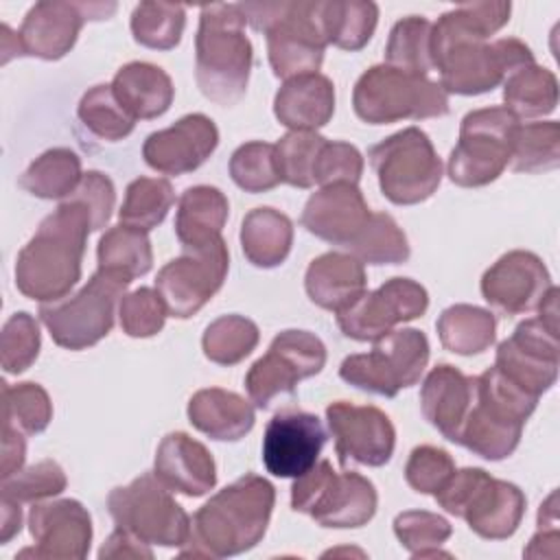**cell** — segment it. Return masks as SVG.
Listing matches in <instances>:
<instances>
[{
    "mask_svg": "<svg viewBox=\"0 0 560 560\" xmlns=\"http://www.w3.org/2000/svg\"><path fill=\"white\" fill-rule=\"evenodd\" d=\"M81 158L68 147H52L20 175V186L39 199H66L81 182Z\"/></svg>",
    "mask_w": 560,
    "mask_h": 560,
    "instance_id": "74e56055",
    "label": "cell"
},
{
    "mask_svg": "<svg viewBox=\"0 0 560 560\" xmlns=\"http://www.w3.org/2000/svg\"><path fill=\"white\" fill-rule=\"evenodd\" d=\"M68 477L55 459H42L28 468H20L11 477L2 479L0 497L15 503H37L42 499L57 497L66 490Z\"/></svg>",
    "mask_w": 560,
    "mask_h": 560,
    "instance_id": "816d5d0a",
    "label": "cell"
},
{
    "mask_svg": "<svg viewBox=\"0 0 560 560\" xmlns=\"http://www.w3.org/2000/svg\"><path fill=\"white\" fill-rule=\"evenodd\" d=\"M42 335L35 317L26 311L13 313L0 335V363L7 374H22L39 357Z\"/></svg>",
    "mask_w": 560,
    "mask_h": 560,
    "instance_id": "f5cc1de1",
    "label": "cell"
},
{
    "mask_svg": "<svg viewBox=\"0 0 560 560\" xmlns=\"http://www.w3.org/2000/svg\"><path fill=\"white\" fill-rule=\"evenodd\" d=\"M90 232L92 221L85 208L63 199L20 249L13 271L15 289L42 304L66 298L81 280Z\"/></svg>",
    "mask_w": 560,
    "mask_h": 560,
    "instance_id": "7a4b0ae2",
    "label": "cell"
},
{
    "mask_svg": "<svg viewBox=\"0 0 560 560\" xmlns=\"http://www.w3.org/2000/svg\"><path fill=\"white\" fill-rule=\"evenodd\" d=\"M228 267L230 254L223 238L206 247L184 249L168 260L155 276V291L168 315L177 319L197 315L223 287Z\"/></svg>",
    "mask_w": 560,
    "mask_h": 560,
    "instance_id": "2e32d148",
    "label": "cell"
},
{
    "mask_svg": "<svg viewBox=\"0 0 560 560\" xmlns=\"http://www.w3.org/2000/svg\"><path fill=\"white\" fill-rule=\"evenodd\" d=\"M512 13V4L505 0H481L464 2L438 18L431 26V59L433 68L438 57L466 42H486L490 35L501 31Z\"/></svg>",
    "mask_w": 560,
    "mask_h": 560,
    "instance_id": "4dcf8cb0",
    "label": "cell"
},
{
    "mask_svg": "<svg viewBox=\"0 0 560 560\" xmlns=\"http://www.w3.org/2000/svg\"><path fill=\"white\" fill-rule=\"evenodd\" d=\"M219 129L206 114H186L166 129L153 131L142 144L144 162L164 175L197 171L217 149Z\"/></svg>",
    "mask_w": 560,
    "mask_h": 560,
    "instance_id": "cb8c5ba5",
    "label": "cell"
},
{
    "mask_svg": "<svg viewBox=\"0 0 560 560\" xmlns=\"http://www.w3.org/2000/svg\"><path fill=\"white\" fill-rule=\"evenodd\" d=\"M348 249L363 265H402L411 254L407 234L387 212H372L363 232Z\"/></svg>",
    "mask_w": 560,
    "mask_h": 560,
    "instance_id": "f6af8a7d",
    "label": "cell"
},
{
    "mask_svg": "<svg viewBox=\"0 0 560 560\" xmlns=\"http://www.w3.org/2000/svg\"><path fill=\"white\" fill-rule=\"evenodd\" d=\"M518 125L521 120L505 107L468 112L459 125V140L448 155V179L462 188L494 182L510 164Z\"/></svg>",
    "mask_w": 560,
    "mask_h": 560,
    "instance_id": "8fae6325",
    "label": "cell"
},
{
    "mask_svg": "<svg viewBox=\"0 0 560 560\" xmlns=\"http://www.w3.org/2000/svg\"><path fill=\"white\" fill-rule=\"evenodd\" d=\"M503 103L518 120L549 116L558 107V79L549 68L525 66L505 79Z\"/></svg>",
    "mask_w": 560,
    "mask_h": 560,
    "instance_id": "f35d334b",
    "label": "cell"
},
{
    "mask_svg": "<svg viewBox=\"0 0 560 560\" xmlns=\"http://www.w3.org/2000/svg\"><path fill=\"white\" fill-rule=\"evenodd\" d=\"M166 306L155 289L140 287L122 295L118 304V319L125 335L147 339L158 335L166 322Z\"/></svg>",
    "mask_w": 560,
    "mask_h": 560,
    "instance_id": "db71d44e",
    "label": "cell"
},
{
    "mask_svg": "<svg viewBox=\"0 0 560 560\" xmlns=\"http://www.w3.org/2000/svg\"><path fill=\"white\" fill-rule=\"evenodd\" d=\"M260 330L245 315H221L210 322L201 337V348L208 361L217 365H236L254 352Z\"/></svg>",
    "mask_w": 560,
    "mask_h": 560,
    "instance_id": "b9f144b4",
    "label": "cell"
},
{
    "mask_svg": "<svg viewBox=\"0 0 560 560\" xmlns=\"http://www.w3.org/2000/svg\"><path fill=\"white\" fill-rule=\"evenodd\" d=\"M472 400L475 376H466L451 363L435 365L420 387V409L424 420L453 444H457Z\"/></svg>",
    "mask_w": 560,
    "mask_h": 560,
    "instance_id": "4316f807",
    "label": "cell"
},
{
    "mask_svg": "<svg viewBox=\"0 0 560 560\" xmlns=\"http://www.w3.org/2000/svg\"><path fill=\"white\" fill-rule=\"evenodd\" d=\"M98 558H153V551L149 549L147 542L133 538L131 534L122 532V529H114L109 534V538L103 542V547L98 549Z\"/></svg>",
    "mask_w": 560,
    "mask_h": 560,
    "instance_id": "680465c9",
    "label": "cell"
},
{
    "mask_svg": "<svg viewBox=\"0 0 560 560\" xmlns=\"http://www.w3.org/2000/svg\"><path fill=\"white\" fill-rule=\"evenodd\" d=\"M155 477L184 497H203L217 486V464L212 453L184 431L162 438L153 462Z\"/></svg>",
    "mask_w": 560,
    "mask_h": 560,
    "instance_id": "484cf974",
    "label": "cell"
},
{
    "mask_svg": "<svg viewBox=\"0 0 560 560\" xmlns=\"http://www.w3.org/2000/svg\"><path fill=\"white\" fill-rule=\"evenodd\" d=\"M494 368L523 392L540 398L558 378V328L540 317L521 322L497 348Z\"/></svg>",
    "mask_w": 560,
    "mask_h": 560,
    "instance_id": "d6986e66",
    "label": "cell"
},
{
    "mask_svg": "<svg viewBox=\"0 0 560 560\" xmlns=\"http://www.w3.org/2000/svg\"><path fill=\"white\" fill-rule=\"evenodd\" d=\"M107 510L116 527L147 545L182 547L190 532V516L155 477L142 472L107 494Z\"/></svg>",
    "mask_w": 560,
    "mask_h": 560,
    "instance_id": "7c38bea8",
    "label": "cell"
},
{
    "mask_svg": "<svg viewBox=\"0 0 560 560\" xmlns=\"http://www.w3.org/2000/svg\"><path fill=\"white\" fill-rule=\"evenodd\" d=\"M394 534L411 558H435L451 553L442 551V545L451 538V523L429 510H405L394 518Z\"/></svg>",
    "mask_w": 560,
    "mask_h": 560,
    "instance_id": "7dc6e473",
    "label": "cell"
},
{
    "mask_svg": "<svg viewBox=\"0 0 560 560\" xmlns=\"http://www.w3.org/2000/svg\"><path fill=\"white\" fill-rule=\"evenodd\" d=\"M335 114V85L322 72L287 79L273 96V116L291 131H315Z\"/></svg>",
    "mask_w": 560,
    "mask_h": 560,
    "instance_id": "f1b7e54d",
    "label": "cell"
},
{
    "mask_svg": "<svg viewBox=\"0 0 560 560\" xmlns=\"http://www.w3.org/2000/svg\"><path fill=\"white\" fill-rule=\"evenodd\" d=\"M319 24L326 44L357 52L376 31L378 4L370 0H319Z\"/></svg>",
    "mask_w": 560,
    "mask_h": 560,
    "instance_id": "e575fe53",
    "label": "cell"
},
{
    "mask_svg": "<svg viewBox=\"0 0 560 560\" xmlns=\"http://www.w3.org/2000/svg\"><path fill=\"white\" fill-rule=\"evenodd\" d=\"M433 497L444 512L464 518L470 532L486 540L510 538L518 529L527 503L516 483L497 479L477 466L455 470Z\"/></svg>",
    "mask_w": 560,
    "mask_h": 560,
    "instance_id": "8992f818",
    "label": "cell"
},
{
    "mask_svg": "<svg viewBox=\"0 0 560 560\" xmlns=\"http://www.w3.org/2000/svg\"><path fill=\"white\" fill-rule=\"evenodd\" d=\"M186 26V9L173 2H140L131 11L133 39L153 50H171L179 44Z\"/></svg>",
    "mask_w": 560,
    "mask_h": 560,
    "instance_id": "bcb514c9",
    "label": "cell"
},
{
    "mask_svg": "<svg viewBox=\"0 0 560 560\" xmlns=\"http://www.w3.org/2000/svg\"><path fill=\"white\" fill-rule=\"evenodd\" d=\"M326 365L324 341L308 330L289 328L278 332L269 350L252 363L245 389L258 409H269L280 396H295L300 381L315 376Z\"/></svg>",
    "mask_w": 560,
    "mask_h": 560,
    "instance_id": "5bb4252c",
    "label": "cell"
},
{
    "mask_svg": "<svg viewBox=\"0 0 560 560\" xmlns=\"http://www.w3.org/2000/svg\"><path fill=\"white\" fill-rule=\"evenodd\" d=\"M512 171L547 173L560 166V125L556 120L521 122L512 142Z\"/></svg>",
    "mask_w": 560,
    "mask_h": 560,
    "instance_id": "ee69618b",
    "label": "cell"
},
{
    "mask_svg": "<svg viewBox=\"0 0 560 560\" xmlns=\"http://www.w3.org/2000/svg\"><path fill=\"white\" fill-rule=\"evenodd\" d=\"M429 354V339L422 330L400 328L376 339L370 352L346 357L339 376L361 392L394 398L420 381Z\"/></svg>",
    "mask_w": 560,
    "mask_h": 560,
    "instance_id": "4fadbf2b",
    "label": "cell"
},
{
    "mask_svg": "<svg viewBox=\"0 0 560 560\" xmlns=\"http://www.w3.org/2000/svg\"><path fill=\"white\" fill-rule=\"evenodd\" d=\"M96 260L98 269L131 282L133 278L149 273L153 267L151 241L147 232L118 223L98 238Z\"/></svg>",
    "mask_w": 560,
    "mask_h": 560,
    "instance_id": "8d00e7d4",
    "label": "cell"
},
{
    "mask_svg": "<svg viewBox=\"0 0 560 560\" xmlns=\"http://www.w3.org/2000/svg\"><path fill=\"white\" fill-rule=\"evenodd\" d=\"M365 287L368 276L363 262L343 252H326L313 258L304 273L308 300L332 313H341L354 304L365 293Z\"/></svg>",
    "mask_w": 560,
    "mask_h": 560,
    "instance_id": "83f0119b",
    "label": "cell"
},
{
    "mask_svg": "<svg viewBox=\"0 0 560 560\" xmlns=\"http://www.w3.org/2000/svg\"><path fill=\"white\" fill-rule=\"evenodd\" d=\"M118 103L138 120H151L168 112L175 88L171 77L155 63L129 61L112 79Z\"/></svg>",
    "mask_w": 560,
    "mask_h": 560,
    "instance_id": "1f68e13d",
    "label": "cell"
},
{
    "mask_svg": "<svg viewBox=\"0 0 560 560\" xmlns=\"http://www.w3.org/2000/svg\"><path fill=\"white\" fill-rule=\"evenodd\" d=\"M77 118L92 138L103 142H118L136 127V118L118 103L112 83L90 88L79 101Z\"/></svg>",
    "mask_w": 560,
    "mask_h": 560,
    "instance_id": "ab89813d",
    "label": "cell"
},
{
    "mask_svg": "<svg viewBox=\"0 0 560 560\" xmlns=\"http://www.w3.org/2000/svg\"><path fill=\"white\" fill-rule=\"evenodd\" d=\"M435 330L448 352L472 357L494 343L497 317L475 304H453L440 313Z\"/></svg>",
    "mask_w": 560,
    "mask_h": 560,
    "instance_id": "d590c367",
    "label": "cell"
},
{
    "mask_svg": "<svg viewBox=\"0 0 560 560\" xmlns=\"http://www.w3.org/2000/svg\"><path fill=\"white\" fill-rule=\"evenodd\" d=\"M129 282L96 269L72 295L39 306V319L50 339L66 350H85L109 335L116 304H120Z\"/></svg>",
    "mask_w": 560,
    "mask_h": 560,
    "instance_id": "9c48e42d",
    "label": "cell"
},
{
    "mask_svg": "<svg viewBox=\"0 0 560 560\" xmlns=\"http://www.w3.org/2000/svg\"><path fill=\"white\" fill-rule=\"evenodd\" d=\"M173 201L175 192L168 179L136 177L125 190V201L118 210V219L122 225L151 232L166 219Z\"/></svg>",
    "mask_w": 560,
    "mask_h": 560,
    "instance_id": "7bdbcfd3",
    "label": "cell"
},
{
    "mask_svg": "<svg viewBox=\"0 0 560 560\" xmlns=\"http://www.w3.org/2000/svg\"><path fill=\"white\" fill-rule=\"evenodd\" d=\"M245 24L238 4L201 7L195 37V81L199 92L221 107L236 105L247 92L254 48Z\"/></svg>",
    "mask_w": 560,
    "mask_h": 560,
    "instance_id": "3957f363",
    "label": "cell"
},
{
    "mask_svg": "<svg viewBox=\"0 0 560 560\" xmlns=\"http://www.w3.org/2000/svg\"><path fill=\"white\" fill-rule=\"evenodd\" d=\"M276 488L256 472H245L212 494L190 521L182 556L230 558L254 549L271 521Z\"/></svg>",
    "mask_w": 560,
    "mask_h": 560,
    "instance_id": "6da1fadb",
    "label": "cell"
},
{
    "mask_svg": "<svg viewBox=\"0 0 560 560\" xmlns=\"http://www.w3.org/2000/svg\"><path fill=\"white\" fill-rule=\"evenodd\" d=\"M66 199L85 208V212L90 214V221H92V232L103 230L107 225L114 203H116L114 182L101 171H88V173H83L77 190Z\"/></svg>",
    "mask_w": 560,
    "mask_h": 560,
    "instance_id": "6f0895ef",
    "label": "cell"
},
{
    "mask_svg": "<svg viewBox=\"0 0 560 560\" xmlns=\"http://www.w3.org/2000/svg\"><path fill=\"white\" fill-rule=\"evenodd\" d=\"M370 214L359 184H330L306 199L300 223L313 236L348 249L363 232Z\"/></svg>",
    "mask_w": 560,
    "mask_h": 560,
    "instance_id": "d4e9b609",
    "label": "cell"
},
{
    "mask_svg": "<svg viewBox=\"0 0 560 560\" xmlns=\"http://www.w3.org/2000/svg\"><path fill=\"white\" fill-rule=\"evenodd\" d=\"M431 26L433 24L424 15H407L398 20L385 44V66L427 77V72L433 70Z\"/></svg>",
    "mask_w": 560,
    "mask_h": 560,
    "instance_id": "60d3db41",
    "label": "cell"
},
{
    "mask_svg": "<svg viewBox=\"0 0 560 560\" xmlns=\"http://www.w3.org/2000/svg\"><path fill=\"white\" fill-rule=\"evenodd\" d=\"M455 472V462L448 451L420 444L409 453L405 464V481L418 494H435Z\"/></svg>",
    "mask_w": 560,
    "mask_h": 560,
    "instance_id": "11a10c76",
    "label": "cell"
},
{
    "mask_svg": "<svg viewBox=\"0 0 560 560\" xmlns=\"http://www.w3.org/2000/svg\"><path fill=\"white\" fill-rule=\"evenodd\" d=\"M429 308L427 289L411 278H389L365 291L354 304L337 313L339 330L354 341H376L398 324L418 319Z\"/></svg>",
    "mask_w": 560,
    "mask_h": 560,
    "instance_id": "e0dca14e",
    "label": "cell"
},
{
    "mask_svg": "<svg viewBox=\"0 0 560 560\" xmlns=\"http://www.w3.org/2000/svg\"><path fill=\"white\" fill-rule=\"evenodd\" d=\"M4 392V424L22 431L24 435H37L46 431L52 420V402L48 392L33 381L2 383Z\"/></svg>",
    "mask_w": 560,
    "mask_h": 560,
    "instance_id": "681fc988",
    "label": "cell"
},
{
    "mask_svg": "<svg viewBox=\"0 0 560 560\" xmlns=\"http://www.w3.org/2000/svg\"><path fill=\"white\" fill-rule=\"evenodd\" d=\"M483 300L503 315H523L540 306L553 287L549 269L534 252L512 249L481 276Z\"/></svg>",
    "mask_w": 560,
    "mask_h": 560,
    "instance_id": "7402d4cb",
    "label": "cell"
},
{
    "mask_svg": "<svg viewBox=\"0 0 560 560\" xmlns=\"http://www.w3.org/2000/svg\"><path fill=\"white\" fill-rule=\"evenodd\" d=\"M230 203L217 186H188L177 201L175 236L184 249L206 247L221 238Z\"/></svg>",
    "mask_w": 560,
    "mask_h": 560,
    "instance_id": "d6a6232c",
    "label": "cell"
},
{
    "mask_svg": "<svg viewBox=\"0 0 560 560\" xmlns=\"http://www.w3.org/2000/svg\"><path fill=\"white\" fill-rule=\"evenodd\" d=\"M532 48L516 37H501L497 42H466L446 48L435 68L440 70V85L446 94L477 96L492 92L505 79L532 66Z\"/></svg>",
    "mask_w": 560,
    "mask_h": 560,
    "instance_id": "9a60e30c",
    "label": "cell"
},
{
    "mask_svg": "<svg viewBox=\"0 0 560 560\" xmlns=\"http://www.w3.org/2000/svg\"><path fill=\"white\" fill-rule=\"evenodd\" d=\"M230 177L245 192H267L282 184L276 144L254 140L234 149L230 158Z\"/></svg>",
    "mask_w": 560,
    "mask_h": 560,
    "instance_id": "c3c4849f",
    "label": "cell"
},
{
    "mask_svg": "<svg viewBox=\"0 0 560 560\" xmlns=\"http://www.w3.org/2000/svg\"><path fill=\"white\" fill-rule=\"evenodd\" d=\"M22 529L20 503L0 497V545H7Z\"/></svg>",
    "mask_w": 560,
    "mask_h": 560,
    "instance_id": "94428289",
    "label": "cell"
},
{
    "mask_svg": "<svg viewBox=\"0 0 560 560\" xmlns=\"http://www.w3.org/2000/svg\"><path fill=\"white\" fill-rule=\"evenodd\" d=\"M328 138L317 131H289L276 144L280 177L293 188L315 186V162Z\"/></svg>",
    "mask_w": 560,
    "mask_h": 560,
    "instance_id": "f907efd6",
    "label": "cell"
},
{
    "mask_svg": "<svg viewBox=\"0 0 560 560\" xmlns=\"http://www.w3.org/2000/svg\"><path fill=\"white\" fill-rule=\"evenodd\" d=\"M0 52H2V63H9L13 57H24L20 48L18 33L9 28V24H0Z\"/></svg>",
    "mask_w": 560,
    "mask_h": 560,
    "instance_id": "6125c7cd",
    "label": "cell"
},
{
    "mask_svg": "<svg viewBox=\"0 0 560 560\" xmlns=\"http://www.w3.org/2000/svg\"><path fill=\"white\" fill-rule=\"evenodd\" d=\"M352 109L368 125L440 118L448 114V94L422 74L378 63L357 79Z\"/></svg>",
    "mask_w": 560,
    "mask_h": 560,
    "instance_id": "52a82bcc",
    "label": "cell"
},
{
    "mask_svg": "<svg viewBox=\"0 0 560 560\" xmlns=\"http://www.w3.org/2000/svg\"><path fill=\"white\" fill-rule=\"evenodd\" d=\"M363 175L361 151L343 140H326L315 162V184H359Z\"/></svg>",
    "mask_w": 560,
    "mask_h": 560,
    "instance_id": "9f6ffc18",
    "label": "cell"
},
{
    "mask_svg": "<svg viewBox=\"0 0 560 560\" xmlns=\"http://www.w3.org/2000/svg\"><path fill=\"white\" fill-rule=\"evenodd\" d=\"M326 440L328 433L315 413L280 409L262 433V464L273 477L295 479L317 464Z\"/></svg>",
    "mask_w": 560,
    "mask_h": 560,
    "instance_id": "44dd1931",
    "label": "cell"
},
{
    "mask_svg": "<svg viewBox=\"0 0 560 560\" xmlns=\"http://www.w3.org/2000/svg\"><path fill=\"white\" fill-rule=\"evenodd\" d=\"M378 505L374 483L350 470L337 472L328 459L317 462L291 486V508L322 527L354 529L368 525Z\"/></svg>",
    "mask_w": 560,
    "mask_h": 560,
    "instance_id": "ba28073f",
    "label": "cell"
},
{
    "mask_svg": "<svg viewBox=\"0 0 560 560\" xmlns=\"http://www.w3.org/2000/svg\"><path fill=\"white\" fill-rule=\"evenodd\" d=\"M24 457H26V440L24 433L7 427L4 424V433H2V459H0V477L7 479L13 472H18L24 466Z\"/></svg>",
    "mask_w": 560,
    "mask_h": 560,
    "instance_id": "91938a15",
    "label": "cell"
},
{
    "mask_svg": "<svg viewBox=\"0 0 560 560\" xmlns=\"http://www.w3.org/2000/svg\"><path fill=\"white\" fill-rule=\"evenodd\" d=\"M241 249L245 258L258 269H273L282 265L293 245L291 219L269 206L249 210L241 223Z\"/></svg>",
    "mask_w": 560,
    "mask_h": 560,
    "instance_id": "836d02e7",
    "label": "cell"
},
{
    "mask_svg": "<svg viewBox=\"0 0 560 560\" xmlns=\"http://www.w3.org/2000/svg\"><path fill=\"white\" fill-rule=\"evenodd\" d=\"M254 31L267 37V57L278 79L317 72L326 39L319 24V0L238 2Z\"/></svg>",
    "mask_w": 560,
    "mask_h": 560,
    "instance_id": "277c9868",
    "label": "cell"
},
{
    "mask_svg": "<svg viewBox=\"0 0 560 560\" xmlns=\"http://www.w3.org/2000/svg\"><path fill=\"white\" fill-rule=\"evenodd\" d=\"M116 11V2H35L18 31L22 55L44 61L66 57L88 20H107Z\"/></svg>",
    "mask_w": 560,
    "mask_h": 560,
    "instance_id": "ac0fdd59",
    "label": "cell"
},
{
    "mask_svg": "<svg viewBox=\"0 0 560 560\" xmlns=\"http://www.w3.org/2000/svg\"><path fill=\"white\" fill-rule=\"evenodd\" d=\"M188 422L219 442H236L245 438L256 422V411L241 394L223 387H206L190 396Z\"/></svg>",
    "mask_w": 560,
    "mask_h": 560,
    "instance_id": "f546056e",
    "label": "cell"
},
{
    "mask_svg": "<svg viewBox=\"0 0 560 560\" xmlns=\"http://www.w3.org/2000/svg\"><path fill=\"white\" fill-rule=\"evenodd\" d=\"M28 532L35 547L20 551V558L83 560L92 542V516L77 499L35 503L28 512Z\"/></svg>",
    "mask_w": 560,
    "mask_h": 560,
    "instance_id": "603a6c76",
    "label": "cell"
},
{
    "mask_svg": "<svg viewBox=\"0 0 560 560\" xmlns=\"http://www.w3.org/2000/svg\"><path fill=\"white\" fill-rule=\"evenodd\" d=\"M328 431L341 466H385L396 446V429L385 411L374 405L335 400L326 407Z\"/></svg>",
    "mask_w": 560,
    "mask_h": 560,
    "instance_id": "ffe728a7",
    "label": "cell"
},
{
    "mask_svg": "<svg viewBox=\"0 0 560 560\" xmlns=\"http://www.w3.org/2000/svg\"><path fill=\"white\" fill-rule=\"evenodd\" d=\"M381 192L396 206L427 201L442 182V160L420 127H407L370 147Z\"/></svg>",
    "mask_w": 560,
    "mask_h": 560,
    "instance_id": "30bf717a",
    "label": "cell"
},
{
    "mask_svg": "<svg viewBox=\"0 0 560 560\" xmlns=\"http://www.w3.org/2000/svg\"><path fill=\"white\" fill-rule=\"evenodd\" d=\"M538 398L510 383L494 365L475 376V400L462 424V444L483 459H503L521 442Z\"/></svg>",
    "mask_w": 560,
    "mask_h": 560,
    "instance_id": "5b68a950",
    "label": "cell"
}]
</instances>
